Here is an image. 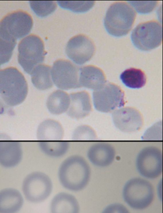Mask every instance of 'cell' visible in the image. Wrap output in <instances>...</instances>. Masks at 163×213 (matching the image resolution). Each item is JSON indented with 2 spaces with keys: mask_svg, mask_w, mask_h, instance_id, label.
I'll return each instance as SVG.
<instances>
[{
  "mask_svg": "<svg viewBox=\"0 0 163 213\" xmlns=\"http://www.w3.org/2000/svg\"><path fill=\"white\" fill-rule=\"evenodd\" d=\"M25 78L17 68L0 70V114L23 103L28 94Z\"/></svg>",
  "mask_w": 163,
  "mask_h": 213,
  "instance_id": "1",
  "label": "cell"
},
{
  "mask_svg": "<svg viewBox=\"0 0 163 213\" xmlns=\"http://www.w3.org/2000/svg\"><path fill=\"white\" fill-rule=\"evenodd\" d=\"M91 170L87 162L80 156H72L64 160L58 169V179L64 188L78 192L87 186Z\"/></svg>",
  "mask_w": 163,
  "mask_h": 213,
  "instance_id": "2",
  "label": "cell"
},
{
  "mask_svg": "<svg viewBox=\"0 0 163 213\" xmlns=\"http://www.w3.org/2000/svg\"><path fill=\"white\" fill-rule=\"evenodd\" d=\"M136 12L125 2H115L108 8L104 18V27L110 35L121 37L127 35L132 27Z\"/></svg>",
  "mask_w": 163,
  "mask_h": 213,
  "instance_id": "3",
  "label": "cell"
},
{
  "mask_svg": "<svg viewBox=\"0 0 163 213\" xmlns=\"http://www.w3.org/2000/svg\"><path fill=\"white\" fill-rule=\"evenodd\" d=\"M123 198L130 207L142 210L148 208L154 200V188L145 179L133 178L125 184L123 189Z\"/></svg>",
  "mask_w": 163,
  "mask_h": 213,
  "instance_id": "4",
  "label": "cell"
},
{
  "mask_svg": "<svg viewBox=\"0 0 163 213\" xmlns=\"http://www.w3.org/2000/svg\"><path fill=\"white\" fill-rule=\"evenodd\" d=\"M45 55L44 43L38 36H27L19 43L18 62L27 73L30 74L33 68L42 64Z\"/></svg>",
  "mask_w": 163,
  "mask_h": 213,
  "instance_id": "5",
  "label": "cell"
},
{
  "mask_svg": "<svg viewBox=\"0 0 163 213\" xmlns=\"http://www.w3.org/2000/svg\"><path fill=\"white\" fill-rule=\"evenodd\" d=\"M132 43L142 51H150L158 47L162 41V26L156 21L138 25L131 33Z\"/></svg>",
  "mask_w": 163,
  "mask_h": 213,
  "instance_id": "6",
  "label": "cell"
},
{
  "mask_svg": "<svg viewBox=\"0 0 163 213\" xmlns=\"http://www.w3.org/2000/svg\"><path fill=\"white\" fill-rule=\"evenodd\" d=\"M53 188L49 176L42 172H33L26 177L22 190L26 200L31 202L44 201L50 195Z\"/></svg>",
  "mask_w": 163,
  "mask_h": 213,
  "instance_id": "7",
  "label": "cell"
},
{
  "mask_svg": "<svg viewBox=\"0 0 163 213\" xmlns=\"http://www.w3.org/2000/svg\"><path fill=\"white\" fill-rule=\"evenodd\" d=\"M93 101L95 109L99 112H114L124 105V93L118 85L107 83L101 89L94 91Z\"/></svg>",
  "mask_w": 163,
  "mask_h": 213,
  "instance_id": "8",
  "label": "cell"
},
{
  "mask_svg": "<svg viewBox=\"0 0 163 213\" xmlns=\"http://www.w3.org/2000/svg\"><path fill=\"white\" fill-rule=\"evenodd\" d=\"M33 25L32 16L23 11L11 13L0 21V33L18 40L25 37L31 31Z\"/></svg>",
  "mask_w": 163,
  "mask_h": 213,
  "instance_id": "9",
  "label": "cell"
},
{
  "mask_svg": "<svg viewBox=\"0 0 163 213\" xmlns=\"http://www.w3.org/2000/svg\"><path fill=\"white\" fill-rule=\"evenodd\" d=\"M135 165L139 173L144 178H158L162 172V151L154 146L145 147L139 153Z\"/></svg>",
  "mask_w": 163,
  "mask_h": 213,
  "instance_id": "10",
  "label": "cell"
},
{
  "mask_svg": "<svg viewBox=\"0 0 163 213\" xmlns=\"http://www.w3.org/2000/svg\"><path fill=\"white\" fill-rule=\"evenodd\" d=\"M79 70V68L68 60H56L51 68L53 83L60 90L80 88Z\"/></svg>",
  "mask_w": 163,
  "mask_h": 213,
  "instance_id": "11",
  "label": "cell"
},
{
  "mask_svg": "<svg viewBox=\"0 0 163 213\" xmlns=\"http://www.w3.org/2000/svg\"><path fill=\"white\" fill-rule=\"evenodd\" d=\"M65 50L72 61L77 65H83L94 56L95 47L94 42L87 36L78 35L68 41Z\"/></svg>",
  "mask_w": 163,
  "mask_h": 213,
  "instance_id": "12",
  "label": "cell"
},
{
  "mask_svg": "<svg viewBox=\"0 0 163 213\" xmlns=\"http://www.w3.org/2000/svg\"><path fill=\"white\" fill-rule=\"evenodd\" d=\"M115 127L122 132L132 133L140 130L144 123L141 114L132 107H122L112 114Z\"/></svg>",
  "mask_w": 163,
  "mask_h": 213,
  "instance_id": "13",
  "label": "cell"
},
{
  "mask_svg": "<svg viewBox=\"0 0 163 213\" xmlns=\"http://www.w3.org/2000/svg\"><path fill=\"white\" fill-rule=\"evenodd\" d=\"M23 151L19 142L5 134H0V165L6 168H14L20 163Z\"/></svg>",
  "mask_w": 163,
  "mask_h": 213,
  "instance_id": "14",
  "label": "cell"
},
{
  "mask_svg": "<svg viewBox=\"0 0 163 213\" xmlns=\"http://www.w3.org/2000/svg\"><path fill=\"white\" fill-rule=\"evenodd\" d=\"M87 157L94 165L100 168H105L114 162L115 157V150L109 143H96L89 148Z\"/></svg>",
  "mask_w": 163,
  "mask_h": 213,
  "instance_id": "15",
  "label": "cell"
},
{
  "mask_svg": "<svg viewBox=\"0 0 163 213\" xmlns=\"http://www.w3.org/2000/svg\"><path fill=\"white\" fill-rule=\"evenodd\" d=\"M79 84L94 91L101 89L106 84V78L101 68L93 65H88L80 68Z\"/></svg>",
  "mask_w": 163,
  "mask_h": 213,
  "instance_id": "16",
  "label": "cell"
},
{
  "mask_svg": "<svg viewBox=\"0 0 163 213\" xmlns=\"http://www.w3.org/2000/svg\"><path fill=\"white\" fill-rule=\"evenodd\" d=\"M70 103L67 110V115L70 117L81 119L89 116L91 112V100L87 91L72 93L70 95Z\"/></svg>",
  "mask_w": 163,
  "mask_h": 213,
  "instance_id": "17",
  "label": "cell"
},
{
  "mask_svg": "<svg viewBox=\"0 0 163 213\" xmlns=\"http://www.w3.org/2000/svg\"><path fill=\"white\" fill-rule=\"evenodd\" d=\"M20 192L12 188L0 191V213H16L23 205Z\"/></svg>",
  "mask_w": 163,
  "mask_h": 213,
  "instance_id": "18",
  "label": "cell"
},
{
  "mask_svg": "<svg viewBox=\"0 0 163 213\" xmlns=\"http://www.w3.org/2000/svg\"><path fill=\"white\" fill-rule=\"evenodd\" d=\"M36 136L41 142L60 141L64 136V128L58 121L46 119L39 125Z\"/></svg>",
  "mask_w": 163,
  "mask_h": 213,
  "instance_id": "19",
  "label": "cell"
},
{
  "mask_svg": "<svg viewBox=\"0 0 163 213\" xmlns=\"http://www.w3.org/2000/svg\"><path fill=\"white\" fill-rule=\"evenodd\" d=\"M50 211L51 213H79L80 206L74 196L60 192L53 198Z\"/></svg>",
  "mask_w": 163,
  "mask_h": 213,
  "instance_id": "20",
  "label": "cell"
},
{
  "mask_svg": "<svg viewBox=\"0 0 163 213\" xmlns=\"http://www.w3.org/2000/svg\"><path fill=\"white\" fill-rule=\"evenodd\" d=\"M70 103V95L62 90L54 91L50 95L46 100L47 109L54 115H60L67 112Z\"/></svg>",
  "mask_w": 163,
  "mask_h": 213,
  "instance_id": "21",
  "label": "cell"
},
{
  "mask_svg": "<svg viewBox=\"0 0 163 213\" xmlns=\"http://www.w3.org/2000/svg\"><path fill=\"white\" fill-rule=\"evenodd\" d=\"M30 74L32 83L37 89L45 90L53 87L51 68L48 65L40 64L33 68Z\"/></svg>",
  "mask_w": 163,
  "mask_h": 213,
  "instance_id": "22",
  "label": "cell"
},
{
  "mask_svg": "<svg viewBox=\"0 0 163 213\" xmlns=\"http://www.w3.org/2000/svg\"><path fill=\"white\" fill-rule=\"evenodd\" d=\"M120 79L126 87L130 88H141L146 83L144 72L138 68H131L121 73Z\"/></svg>",
  "mask_w": 163,
  "mask_h": 213,
  "instance_id": "23",
  "label": "cell"
},
{
  "mask_svg": "<svg viewBox=\"0 0 163 213\" xmlns=\"http://www.w3.org/2000/svg\"><path fill=\"white\" fill-rule=\"evenodd\" d=\"M40 148L46 156L59 158L64 156L69 148V143L66 141L40 142L38 144Z\"/></svg>",
  "mask_w": 163,
  "mask_h": 213,
  "instance_id": "24",
  "label": "cell"
},
{
  "mask_svg": "<svg viewBox=\"0 0 163 213\" xmlns=\"http://www.w3.org/2000/svg\"><path fill=\"white\" fill-rule=\"evenodd\" d=\"M16 44V40L0 33V66L9 61Z\"/></svg>",
  "mask_w": 163,
  "mask_h": 213,
  "instance_id": "25",
  "label": "cell"
},
{
  "mask_svg": "<svg viewBox=\"0 0 163 213\" xmlns=\"http://www.w3.org/2000/svg\"><path fill=\"white\" fill-rule=\"evenodd\" d=\"M30 5L32 10L40 17L47 16L56 9V3L54 1H31Z\"/></svg>",
  "mask_w": 163,
  "mask_h": 213,
  "instance_id": "26",
  "label": "cell"
},
{
  "mask_svg": "<svg viewBox=\"0 0 163 213\" xmlns=\"http://www.w3.org/2000/svg\"><path fill=\"white\" fill-rule=\"evenodd\" d=\"M59 6L64 9H68L74 13L88 11L94 6V1H58Z\"/></svg>",
  "mask_w": 163,
  "mask_h": 213,
  "instance_id": "27",
  "label": "cell"
},
{
  "mask_svg": "<svg viewBox=\"0 0 163 213\" xmlns=\"http://www.w3.org/2000/svg\"><path fill=\"white\" fill-rule=\"evenodd\" d=\"M74 140H94L97 139L95 130L89 126L83 125L78 127L72 135Z\"/></svg>",
  "mask_w": 163,
  "mask_h": 213,
  "instance_id": "28",
  "label": "cell"
},
{
  "mask_svg": "<svg viewBox=\"0 0 163 213\" xmlns=\"http://www.w3.org/2000/svg\"><path fill=\"white\" fill-rule=\"evenodd\" d=\"M128 3L134 8L133 9L141 14H148L152 12L158 5L156 1H129Z\"/></svg>",
  "mask_w": 163,
  "mask_h": 213,
  "instance_id": "29",
  "label": "cell"
},
{
  "mask_svg": "<svg viewBox=\"0 0 163 213\" xmlns=\"http://www.w3.org/2000/svg\"><path fill=\"white\" fill-rule=\"evenodd\" d=\"M142 139L148 140H162V122L154 124L146 131L142 136Z\"/></svg>",
  "mask_w": 163,
  "mask_h": 213,
  "instance_id": "30",
  "label": "cell"
},
{
  "mask_svg": "<svg viewBox=\"0 0 163 213\" xmlns=\"http://www.w3.org/2000/svg\"><path fill=\"white\" fill-rule=\"evenodd\" d=\"M102 213H130L124 205L119 203L112 204L106 207Z\"/></svg>",
  "mask_w": 163,
  "mask_h": 213,
  "instance_id": "31",
  "label": "cell"
}]
</instances>
